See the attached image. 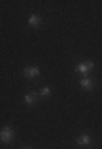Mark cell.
<instances>
[{
	"label": "cell",
	"instance_id": "cell-3",
	"mask_svg": "<svg viewBox=\"0 0 102 149\" xmlns=\"http://www.w3.org/2000/svg\"><path fill=\"white\" fill-rule=\"evenodd\" d=\"M92 68H94V63H92V61H86V63H79L77 65V66H76V71H77V73L86 74V73H89Z\"/></svg>",
	"mask_w": 102,
	"mask_h": 149
},
{
	"label": "cell",
	"instance_id": "cell-8",
	"mask_svg": "<svg viewBox=\"0 0 102 149\" xmlns=\"http://www.w3.org/2000/svg\"><path fill=\"white\" fill-rule=\"evenodd\" d=\"M48 95H51V88H41V90H40V96L46 98Z\"/></svg>",
	"mask_w": 102,
	"mask_h": 149
},
{
	"label": "cell",
	"instance_id": "cell-5",
	"mask_svg": "<svg viewBox=\"0 0 102 149\" xmlns=\"http://www.w3.org/2000/svg\"><path fill=\"white\" fill-rule=\"evenodd\" d=\"M81 88H84V90H92L94 86H96V83L91 80V78H82V80L79 81Z\"/></svg>",
	"mask_w": 102,
	"mask_h": 149
},
{
	"label": "cell",
	"instance_id": "cell-7",
	"mask_svg": "<svg viewBox=\"0 0 102 149\" xmlns=\"http://www.w3.org/2000/svg\"><path fill=\"white\" fill-rule=\"evenodd\" d=\"M36 96H38V93H28V95H25V98H23L25 104L33 106V104H35V100H36Z\"/></svg>",
	"mask_w": 102,
	"mask_h": 149
},
{
	"label": "cell",
	"instance_id": "cell-2",
	"mask_svg": "<svg viewBox=\"0 0 102 149\" xmlns=\"http://www.w3.org/2000/svg\"><path fill=\"white\" fill-rule=\"evenodd\" d=\"M40 73H41V71H40V68H38V66H27V68L23 70V74H25L27 78H30V80H31V78L40 76Z\"/></svg>",
	"mask_w": 102,
	"mask_h": 149
},
{
	"label": "cell",
	"instance_id": "cell-6",
	"mask_svg": "<svg viewBox=\"0 0 102 149\" xmlns=\"http://www.w3.org/2000/svg\"><path fill=\"white\" fill-rule=\"evenodd\" d=\"M28 25H30V27L38 28L40 25H41V18H40L38 15H30V17H28Z\"/></svg>",
	"mask_w": 102,
	"mask_h": 149
},
{
	"label": "cell",
	"instance_id": "cell-1",
	"mask_svg": "<svg viewBox=\"0 0 102 149\" xmlns=\"http://www.w3.org/2000/svg\"><path fill=\"white\" fill-rule=\"evenodd\" d=\"M13 138H15V131L10 126H7V128H3L0 131V141L3 144H10L13 141Z\"/></svg>",
	"mask_w": 102,
	"mask_h": 149
},
{
	"label": "cell",
	"instance_id": "cell-4",
	"mask_svg": "<svg viewBox=\"0 0 102 149\" xmlns=\"http://www.w3.org/2000/svg\"><path fill=\"white\" fill-rule=\"evenodd\" d=\"M76 143L79 144V146H91V144H92V138L89 136V134L82 133V134H79V136H77Z\"/></svg>",
	"mask_w": 102,
	"mask_h": 149
}]
</instances>
